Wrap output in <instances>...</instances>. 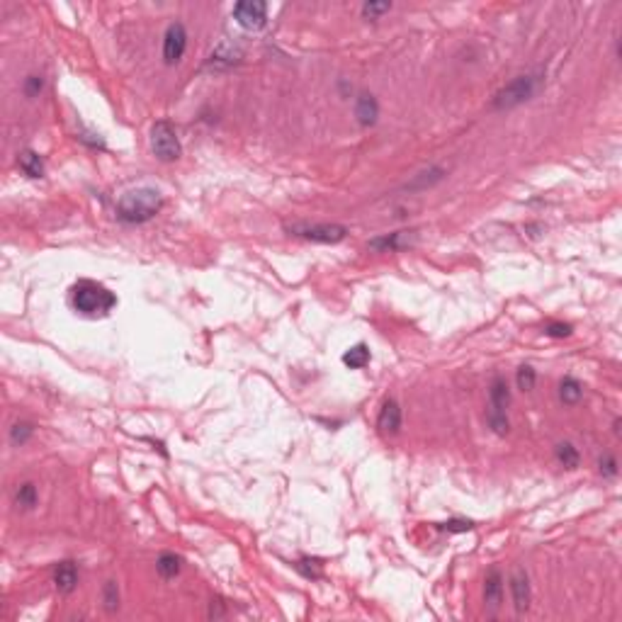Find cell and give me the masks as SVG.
Masks as SVG:
<instances>
[{
  "instance_id": "30bf717a",
  "label": "cell",
  "mask_w": 622,
  "mask_h": 622,
  "mask_svg": "<svg viewBox=\"0 0 622 622\" xmlns=\"http://www.w3.org/2000/svg\"><path fill=\"white\" fill-rule=\"evenodd\" d=\"M355 117H358L360 127H372L377 124V117H380V102L372 93H362V95L355 100Z\"/></svg>"
},
{
  "instance_id": "1f68e13d",
  "label": "cell",
  "mask_w": 622,
  "mask_h": 622,
  "mask_svg": "<svg viewBox=\"0 0 622 622\" xmlns=\"http://www.w3.org/2000/svg\"><path fill=\"white\" fill-rule=\"evenodd\" d=\"M222 615H224V610H222V601H217V603L212 601V608H209V617H222Z\"/></svg>"
},
{
  "instance_id": "5bb4252c",
  "label": "cell",
  "mask_w": 622,
  "mask_h": 622,
  "mask_svg": "<svg viewBox=\"0 0 622 622\" xmlns=\"http://www.w3.org/2000/svg\"><path fill=\"white\" fill-rule=\"evenodd\" d=\"M501 598H503V576L498 569H489L484 579V601L489 603L491 608H498L501 605Z\"/></svg>"
},
{
  "instance_id": "5b68a950",
  "label": "cell",
  "mask_w": 622,
  "mask_h": 622,
  "mask_svg": "<svg viewBox=\"0 0 622 622\" xmlns=\"http://www.w3.org/2000/svg\"><path fill=\"white\" fill-rule=\"evenodd\" d=\"M233 20L246 32H258L268 25V6L263 0H241L233 6Z\"/></svg>"
},
{
  "instance_id": "7402d4cb",
  "label": "cell",
  "mask_w": 622,
  "mask_h": 622,
  "mask_svg": "<svg viewBox=\"0 0 622 622\" xmlns=\"http://www.w3.org/2000/svg\"><path fill=\"white\" fill-rule=\"evenodd\" d=\"M32 433H35L32 423H25V420H20V423H15L10 428V443H12V445H17V447H22L32 438Z\"/></svg>"
},
{
  "instance_id": "9a60e30c",
  "label": "cell",
  "mask_w": 622,
  "mask_h": 622,
  "mask_svg": "<svg viewBox=\"0 0 622 622\" xmlns=\"http://www.w3.org/2000/svg\"><path fill=\"white\" fill-rule=\"evenodd\" d=\"M489 401H491V411H494V414H506L508 404H511V389H508L506 380L496 377V380L491 382Z\"/></svg>"
},
{
  "instance_id": "f1b7e54d",
  "label": "cell",
  "mask_w": 622,
  "mask_h": 622,
  "mask_svg": "<svg viewBox=\"0 0 622 622\" xmlns=\"http://www.w3.org/2000/svg\"><path fill=\"white\" fill-rule=\"evenodd\" d=\"M598 467H601V474L605 476V479H612V476H617V460L612 455L601 457Z\"/></svg>"
},
{
  "instance_id": "ba28073f",
  "label": "cell",
  "mask_w": 622,
  "mask_h": 622,
  "mask_svg": "<svg viewBox=\"0 0 622 622\" xmlns=\"http://www.w3.org/2000/svg\"><path fill=\"white\" fill-rule=\"evenodd\" d=\"M414 241H416V231H394V233H385V236L372 238L367 243V248L375 251V253H394V251L411 246Z\"/></svg>"
},
{
  "instance_id": "4316f807",
  "label": "cell",
  "mask_w": 622,
  "mask_h": 622,
  "mask_svg": "<svg viewBox=\"0 0 622 622\" xmlns=\"http://www.w3.org/2000/svg\"><path fill=\"white\" fill-rule=\"evenodd\" d=\"M22 90H25L27 97H39V93L44 90V78L41 76H27Z\"/></svg>"
},
{
  "instance_id": "d6986e66",
  "label": "cell",
  "mask_w": 622,
  "mask_h": 622,
  "mask_svg": "<svg viewBox=\"0 0 622 622\" xmlns=\"http://www.w3.org/2000/svg\"><path fill=\"white\" fill-rule=\"evenodd\" d=\"M369 362V348L365 343H358L343 353V365L350 369H362Z\"/></svg>"
},
{
  "instance_id": "7c38bea8",
  "label": "cell",
  "mask_w": 622,
  "mask_h": 622,
  "mask_svg": "<svg viewBox=\"0 0 622 622\" xmlns=\"http://www.w3.org/2000/svg\"><path fill=\"white\" fill-rule=\"evenodd\" d=\"M54 586L59 593H73L78 586V567L76 562H59L54 569Z\"/></svg>"
},
{
  "instance_id": "8992f818",
  "label": "cell",
  "mask_w": 622,
  "mask_h": 622,
  "mask_svg": "<svg viewBox=\"0 0 622 622\" xmlns=\"http://www.w3.org/2000/svg\"><path fill=\"white\" fill-rule=\"evenodd\" d=\"M287 231L292 236H299L304 241L311 243H340L348 236V229L340 224H314V226H287Z\"/></svg>"
},
{
  "instance_id": "603a6c76",
  "label": "cell",
  "mask_w": 622,
  "mask_h": 622,
  "mask_svg": "<svg viewBox=\"0 0 622 622\" xmlns=\"http://www.w3.org/2000/svg\"><path fill=\"white\" fill-rule=\"evenodd\" d=\"M516 382H518V389H523V391H530L532 387H535V382H537V372L530 367V365H523V367L518 369Z\"/></svg>"
},
{
  "instance_id": "4dcf8cb0",
  "label": "cell",
  "mask_w": 622,
  "mask_h": 622,
  "mask_svg": "<svg viewBox=\"0 0 622 622\" xmlns=\"http://www.w3.org/2000/svg\"><path fill=\"white\" fill-rule=\"evenodd\" d=\"M78 139H81V142L86 144V146H90V148H105V142H102V137H100V134H93V132H81V134H78Z\"/></svg>"
},
{
  "instance_id": "277c9868",
  "label": "cell",
  "mask_w": 622,
  "mask_h": 622,
  "mask_svg": "<svg viewBox=\"0 0 622 622\" xmlns=\"http://www.w3.org/2000/svg\"><path fill=\"white\" fill-rule=\"evenodd\" d=\"M148 144H151V151L158 161L163 163H173L180 158L182 146L180 139H177V132L168 119H158L151 127V137H148Z\"/></svg>"
},
{
  "instance_id": "52a82bcc",
  "label": "cell",
  "mask_w": 622,
  "mask_h": 622,
  "mask_svg": "<svg viewBox=\"0 0 622 622\" xmlns=\"http://www.w3.org/2000/svg\"><path fill=\"white\" fill-rule=\"evenodd\" d=\"M185 49H188V30H185V25L182 22L168 25L166 35H163V61H166V66L180 64Z\"/></svg>"
},
{
  "instance_id": "8fae6325",
  "label": "cell",
  "mask_w": 622,
  "mask_h": 622,
  "mask_svg": "<svg viewBox=\"0 0 622 622\" xmlns=\"http://www.w3.org/2000/svg\"><path fill=\"white\" fill-rule=\"evenodd\" d=\"M377 428L389 435H396L401 430V406L394 399H387L382 404V411L377 416Z\"/></svg>"
},
{
  "instance_id": "4fadbf2b",
  "label": "cell",
  "mask_w": 622,
  "mask_h": 622,
  "mask_svg": "<svg viewBox=\"0 0 622 622\" xmlns=\"http://www.w3.org/2000/svg\"><path fill=\"white\" fill-rule=\"evenodd\" d=\"M445 175H447V173L443 171V168L430 166L428 171L416 173V175L404 185V190H409V193H423V190H428V188H433V185H438V182H440Z\"/></svg>"
},
{
  "instance_id": "ffe728a7",
  "label": "cell",
  "mask_w": 622,
  "mask_h": 622,
  "mask_svg": "<svg viewBox=\"0 0 622 622\" xmlns=\"http://www.w3.org/2000/svg\"><path fill=\"white\" fill-rule=\"evenodd\" d=\"M554 457L564 469H576L579 462H581V455H579V450L572 445V443H559V445L554 447Z\"/></svg>"
},
{
  "instance_id": "cb8c5ba5",
  "label": "cell",
  "mask_w": 622,
  "mask_h": 622,
  "mask_svg": "<svg viewBox=\"0 0 622 622\" xmlns=\"http://www.w3.org/2000/svg\"><path fill=\"white\" fill-rule=\"evenodd\" d=\"M486 420H489V428L494 430L496 435H506L508 430H511V423H508L506 414H494V411H489Z\"/></svg>"
},
{
  "instance_id": "f546056e",
  "label": "cell",
  "mask_w": 622,
  "mask_h": 622,
  "mask_svg": "<svg viewBox=\"0 0 622 622\" xmlns=\"http://www.w3.org/2000/svg\"><path fill=\"white\" fill-rule=\"evenodd\" d=\"M440 530H447V532H467L474 527V523L472 521H447V523H440Z\"/></svg>"
},
{
  "instance_id": "7a4b0ae2",
  "label": "cell",
  "mask_w": 622,
  "mask_h": 622,
  "mask_svg": "<svg viewBox=\"0 0 622 622\" xmlns=\"http://www.w3.org/2000/svg\"><path fill=\"white\" fill-rule=\"evenodd\" d=\"M71 299H73L76 311H81V314H86V316H105V314H110L117 304L115 294H112L107 287H102V284L93 282V280H81V282H76Z\"/></svg>"
},
{
  "instance_id": "e0dca14e",
  "label": "cell",
  "mask_w": 622,
  "mask_h": 622,
  "mask_svg": "<svg viewBox=\"0 0 622 622\" xmlns=\"http://www.w3.org/2000/svg\"><path fill=\"white\" fill-rule=\"evenodd\" d=\"M559 399H562V404H567V406L579 404V401L583 399V385L576 380V377H564V380L559 382Z\"/></svg>"
},
{
  "instance_id": "6da1fadb",
  "label": "cell",
  "mask_w": 622,
  "mask_h": 622,
  "mask_svg": "<svg viewBox=\"0 0 622 622\" xmlns=\"http://www.w3.org/2000/svg\"><path fill=\"white\" fill-rule=\"evenodd\" d=\"M163 195L156 188L129 190L117 202V219L124 224H146L161 212Z\"/></svg>"
},
{
  "instance_id": "83f0119b",
  "label": "cell",
  "mask_w": 622,
  "mask_h": 622,
  "mask_svg": "<svg viewBox=\"0 0 622 622\" xmlns=\"http://www.w3.org/2000/svg\"><path fill=\"white\" fill-rule=\"evenodd\" d=\"M545 333L550 336V338H569L572 336V326L569 324H547L545 326Z\"/></svg>"
},
{
  "instance_id": "ac0fdd59",
  "label": "cell",
  "mask_w": 622,
  "mask_h": 622,
  "mask_svg": "<svg viewBox=\"0 0 622 622\" xmlns=\"http://www.w3.org/2000/svg\"><path fill=\"white\" fill-rule=\"evenodd\" d=\"M182 569V559L173 552H163L156 559V572L161 574L163 579H175Z\"/></svg>"
},
{
  "instance_id": "484cf974",
  "label": "cell",
  "mask_w": 622,
  "mask_h": 622,
  "mask_svg": "<svg viewBox=\"0 0 622 622\" xmlns=\"http://www.w3.org/2000/svg\"><path fill=\"white\" fill-rule=\"evenodd\" d=\"M391 10V3H365L362 6V17H367V20H377L380 15H385V12Z\"/></svg>"
},
{
  "instance_id": "9c48e42d",
  "label": "cell",
  "mask_w": 622,
  "mask_h": 622,
  "mask_svg": "<svg viewBox=\"0 0 622 622\" xmlns=\"http://www.w3.org/2000/svg\"><path fill=\"white\" fill-rule=\"evenodd\" d=\"M511 596H513V605H516L518 612H525L530 608L532 601V588H530V579H527L525 569H516L511 576Z\"/></svg>"
},
{
  "instance_id": "44dd1931",
  "label": "cell",
  "mask_w": 622,
  "mask_h": 622,
  "mask_svg": "<svg viewBox=\"0 0 622 622\" xmlns=\"http://www.w3.org/2000/svg\"><path fill=\"white\" fill-rule=\"evenodd\" d=\"M37 498H39V496H37V486L32 484V481H25V484L17 486V491H15L17 508H25V511H30V508L37 506Z\"/></svg>"
},
{
  "instance_id": "d4e9b609",
  "label": "cell",
  "mask_w": 622,
  "mask_h": 622,
  "mask_svg": "<svg viewBox=\"0 0 622 622\" xmlns=\"http://www.w3.org/2000/svg\"><path fill=\"white\" fill-rule=\"evenodd\" d=\"M102 603L110 612H115L119 608V591H117V583L115 581H107L105 583V591H102Z\"/></svg>"
},
{
  "instance_id": "3957f363",
  "label": "cell",
  "mask_w": 622,
  "mask_h": 622,
  "mask_svg": "<svg viewBox=\"0 0 622 622\" xmlns=\"http://www.w3.org/2000/svg\"><path fill=\"white\" fill-rule=\"evenodd\" d=\"M540 86H542V73H523V76H516L511 83H506L501 90L496 93L494 100H491V107L498 112L521 107L523 102L535 97Z\"/></svg>"
},
{
  "instance_id": "2e32d148",
  "label": "cell",
  "mask_w": 622,
  "mask_h": 622,
  "mask_svg": "<svg viewBox=\"0 0 622 622\" xmlns=\"http://www.w3.org/2000/svg\"><path fill=\"white\" fill-rule=\"evenodd\" d=\"M17 166H20V171L25 173L27 177H32V180H39V177H44V161H41L39 153L32 151V148H27V151L20 153V158H17Z\"/></svg>"
}]
</instances>
